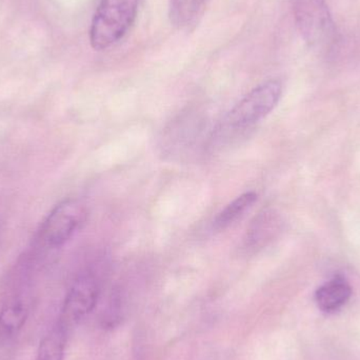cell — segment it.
<instances>
[{
	"instance_id": "7a4b0ae2",
	"label": "cell",
	"mask_w": 360,
	"mask_h": 360,
	"mask_svg": "<svg viewBox=\"0 0 360 360\" xmlns=\"http://www.w3.org/2000/svg\"><path fill=\"white\" fill-rule=\"evenodd\" d=\"M296 22L307 44L317 52L331 51L338 42V31L325 0H295Z\"/></svg>"
},
{
	"instance_id": "5b68a950",
	"label": "cell",
	"mask_w": 360,
	"mask_h": 360,
	"mask_svg": "<svg viewBox=\"0 0 360 360\" xmlns=\"http://www.w3.org/2000/svg\"><path fill=\"white\" fill-rule=\"evenodd\" d=\"M99 294L101 287L94 275L86 273L78 277L65 296L59 323L67 329L79 323L94 310Z\"/></svg>"
},
{
	"instance_id": "277c9868",
	"label": "cell",
	"mask_w": 360,
	"mask_h": 360,
	"mask_svg": "<svg viewBox=\"0 0 360 360\" xmlns=\"http://www.w3.org/2000/svg\"><path fill=\"white\" fill-rule=\"evenodd\" d=\"M283 84L279 80H268L245 95L229 113L226 122L231 128L245 129L268 116L279 103Z\"/></svg>"
},
{
	"instance_id": "6da1fadb",
	"label": "cell",
	"mask_w": 360,
	"mask_h": 360,
	"mask_svg": "<svg viewBox=\"0 0 360 360\" xmlns=\"http://www.w3.org/2000/svg\"><path fill=\"white\" fill-rule=\"evenodd\" d=\"M139 8V0H101L91 22V46L105 51L117 44L134 23Z\"/></svg>"
},
{
	"instance_id": "8992f818",
	"label": "cell",
	"mask_w": 360,
	"mask_h": 360,
	"mask_svg": "<svg viewBox=\"0 0 360 360\" xmlns=\"http://www.w3.org/2000/svg\"><path fill=\"white\" fill-rule=\"evenodd\" d=\"M352 295L350 283L342 277H334L321 285L315 294L317 306L325 313L340 311Z\"/></svg>"
},
{
	"instance_id": "52a82bcc",
	"label": "cell",
	"mask_w": 360,
	"mask_h": 360,
	"mask_svg": "<svg viewBox=\"0 0 360 360\" xmlns=\"http://www.w3.org/2000/svg\"><path fill=\"white\" fill-rule=\"evenodd\" d=\"M29 304L20 297L12 298L0 310V342L16 335L29 317Z\"/></svg>"
},
{
	"instance_id": "3957f363",
	"label": "cell",
	"mask_w": 360,
	"mask_h": 360,
	"mask_svg": "<svg viewBox=\"0 0 360 360\" xmlns=\"http://www.w3.org/2000/svg\"><path fill=\"white\" fill-rule=\"evenodd\" d=\"M86 205L77 199H65L46 216L39 229L38 239L44 247H63L86 221Z\"/></svg>"
},
{
	"instance_id": "9c48e42d",
	"label": "cell",
	"mask_w": 360,
	"mask_h": 360,
	"mask_svg": "<svg viewBox=\"0 0 360 360\" xmlns=\"http://www.w3.org/2000/svg\"><path fill=\"white\" fill-rule=\"evenodd\" d=\"M67 331V328L57 323L40 342L35 360H63Z\"/></svg>"
},
{
	"instance_id": "8fae6325",
	"label": "cell",
	"mask_w": 360,
	"mask_h": 360,
	"mask_svg": "<svg viewBox=\"0 0 360 360\" xmlns=\"http://www.w3.org/2000/svg\"><path fill=\"white\" fill-rule=\"evenodd\" d=\"M257 200V194L255 192H247L235 198L232 202L229 203L214 220V228L216 230H224L231 224H234L239 217L250 209L254 202Z\"/></svg>"
},
{
	"instance_id": "30bf717a",
	"label": "cell",
	"mask_w": 360,
	"mask_h": 360,
	"mask_svg": "<svg viewBox=\"0 0 360 360\" xmlns=\"http://www.w3.org/2000/svg\"><path fill=\"white\" fill-rule=\"evenodd\" d=\"M205 0H170V19L174 27L186 30L202 12Z\"/></svg>"
},
{
	"instance_id": "ba28073f",
	"label": "cell",
	"mask_w": 360,
	"mask_h": 360,
	"mask_svg": "<svg viewBox=\"0 0 360 360\" xmlns=\"http://www.w3.org/2000/svg\"><path fill=\"white\" fill-rule=\"evenodd\" d=\"M278 219L273 212L264 211L260 213L248 230L245 247L248 249H259L264 247L278 230Z\"/></svg>"
}]
</instances>
